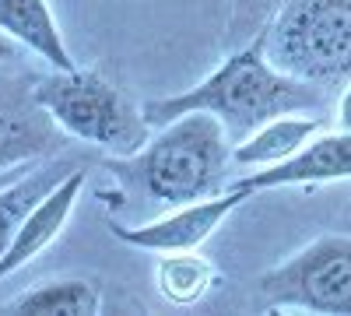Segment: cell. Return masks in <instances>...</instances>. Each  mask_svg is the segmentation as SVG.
<instances>
[{
	"mask_svg": "<svg viewBox=\"0 0 351 316\" xmlns=\"http://www.w3.org/2000/svg\"><path fill=\"white\" fill-rule=\"evenodd\" d=\"M152 127H165L183 112H211L228 130L232 145L246 141L256 127L288 112H324L327 95L309 81H299L271 64L267 56V28H256L253 42L236 49L204 77L197 88L148 99L141 106Z\"/></svg>",
	"mask_w": 351,
	"mask_h": 316,
	"instance_id": "obj_1",
	"label": "cell"
},
{
	"mask_svg": "<svg viewBox=\"0 0 351 316\" xmlns=\"http://www.w3.org/2000/svg\"><path fill=\"white\" fill-rule=\"evenodd\" d=\"M232 137L211 112H183L130 158H109L106 169L169 208L193 204L228 190Z\"/></svg>",
	"mask_w": 351,
	"mask_h": 316,
	"instance_id": "obj_2",
	"label": "cell"
},
{
	"mask_svg": "<svg viewBox=\"0 0 351 316\" xmlns=\"http://www.w3.org/2000/svg\"><path fill=\"white\" fill-rule=\"evenodd\" d=\"M36 99L67 137L102 148L112 158H130L152 141L144 109L92 67L43 74L36 81Z\"/></svg>",
	"mask_w": 351,
	"mask_h": 316,
	"instance_id": "obj_3",
	"label": "cell"
},
{
	"mask_svg": "<svg viewBox=\"0 0 351 316\" xmlns=\"http://www.w3.org/2000/svg\"><path fill=\"white\" fill-rule=\"evenodd\" d=\"M267 56L285 74L334 88L351 81V0H278Z\"/></svg>",
	"mask_w": 351,
	"mask_h": 316,
	"instance_id": "obj_4",
	"label": "cell"
},
{
	"mask_svg": "<svg viewBox=\"0 0 351 316\" xmlns=\"http://www.w3.org/2000/svg\"><path fill=\"white\" fill-rule=\"evenodd\" d=\"M267 309H306L351 316V236L330 232L256 278Z\"/></svg>",
	"mask_w": 351,
	"mask_h": 316,
	"instance_id": "obj_5",
	"label": "cell"
},
{
	"mask_svg": "<svg viewBox=\"0 0 351 316\" xmlns=\"http://www.w3.org/2000/svg\"><path fill=\"white\" fill-rule=\"evenodd\" d=\"M39 74L4 71L0 74V172L60 155L67 134L36 99Z\"/></svg>",
	"mask_w": 351,
	"mask_h": 316,
	"instance_id": "obj_6",
	"label": "cell"
},
{
	"mask_svg": "<svg viewBox=\"0 0 351 316\" xmlns=\"http://www.w3.org/2000/svg\"><path fill=\"white\" fill-rule=\"evenodd\" d=\"M246 200H253L250 190L243 186H228L225 193L215 197H204L193 200V204H180L172 215L155 218L148 225H123L109 218V232L137 250H148V253H183V250H200L208 243L218 228L236 215Z\"/></svg>",
	"mask_w": 351,
	"mask_h": 316,
	"instance_id": "obj_7",
	"label": "cell"
},
{
	"mask_svg": "<svg viewBox=\"0 0 351 316\" xmlns=\"http://www.w3.org/2000/svg\"><path fill=\"white\" fill-rule=\"evenodd\" d=\"M334 180H351V130L316 134L288 162H278L271 169H256L228 186H243L250 193H260V190H274V186H316V183H334Z\"/></svg>",
	"mask_w": 351,
	"mask_h": 316,
	"instance_id": "obj_8",
	"label": "cell"
},
{
	"mask_svg": "<svg viewBox=\"0 0 351 316\" xmlns=\"http://www.w3.org/2000/svg\"><path fill=\"white\" fill-rule=\"evenodd\" d=\"M81 186H84V165L74 169L60 186H53V190L39 200V204L28 211V218L21 221L18 236H14V243H11V250L0 256V281L11 278V274H18L21 267H28L56 236L64 232L67 221H71V211H74V204H77Z\"/></svg>",
	"mask_w": 351,
	"mask_h": 316,
	"instance_id": "obj_9",
	"label": "cell"
},
{
	"mask_svg": "<svg viewBox=\"0 0 351 316\" xmlns=\"http://www.w3.org/2000/svg\"><path fill=\"white\" fill-rule=\"evenodd\" d=\"M0 32L36 53L53 71H74V56L64 42L49 0H0Z\"/></svg>",
	"mask_w": 351,
	"mask_h": 316,
	"instance_id": "obj_10",
	"label": "cell"
},
{
	"mask_svg": "<svg viewBox=\"0 0 351 316\" xmlns=\"http://www.w3.org/2000/svg\"><path fill=\"white\" fill-rule=\"evenodd\" d=\"M84 162H77L71 155H49L43 162H32L18 180H11L4 190H0V256L11 250V243L18 236L21 221L28 218V211H32L53 186H60Z\"/></svg>",
	"mask_w": 351,
	"mask_h": 316,
	"instance_id": "obj_11",
	"label": "cell"
},
{
	"mask_svg": "<svg viewBox=\"0 0 351 316\" xmlns=\"http://www.w3.org/2000/svg\"><path fill=\"white\" fill-rule=\"evenodd\" d=\"M319 130H324V120L309 117V112L306 117H299V112L274 117L232 148V162L239 169H271L278 162H288L291 155H299Z\"/></svg>",
	"mask_w": 351,
	"mask_h": 316,
	"instance_id": "obj_12",
	"label": "cell"
},
{
	"mask_svg": "<svg viewBox=\"0 0 351 316\" xmlns=\"http://www.w3.org/2000/svg\"><path fill=\"white\" fill-rule=\"evenodd\" d=\"M4 313H32V316H99L102 289L84 278L43 281L28 292H18L4 302Z\"/></svg>",
	"mask_w": 351,
	"mask_h": 316,
	"instance_id": "obj_13",
	"label": "cell"
},
{
	"mask_svg": "<svg viewBox=\"0 0 351 316\" xmlns=\"http://www.w3.org/2000/svg\"><path fill=\"white\" fill-rule=\"evenodd\" d=\"M218 284V267L197 250L165 253L155 264V289L169 306H197Z\"/></svg>",
	"mask_w": 351,
	"mask_h": 316,
	"instance_id": "obj_14",
	"label": "cell"
},
{
	"mask_svg": "<svg viewBox=\"0 0 351 316\" xmlns=\"http://www.w3.org/2000/svg\"><path fill=\"white\" fill-rule=\"evenodd\" d=\"M274 8H278V0H239V14H236V25H239L243 18H250V25H253L256 18L271 14Z\"/></svg>",
	"mask_w": 351,
	"mask_h": 316,
	"instance_id": "obj_15",
	"label": "cell"
},
{
	"mask_svg": "<svg viewBox=\"0 0 351 316\" xmlns=\"http://www.w3.org/2000/svg\"><path fill=\"white\" fill-rule=\"evenodd\" d=\"M337 127L341 130H351V81L344 84V92L337 99Z\"/></svg>",
	"mask_w": 351,
	"mask_h": 316,
	"instance_id": "obj_16",
	"label": "cell"
},
{
	"mask_svg": "<svg viewBox=\"0 0 351 316\" xmlns=\"http://www.w3.org/2000/svg\"><path fill=\"white\" fill-rule=\"evenodd\" d=\"M14 56H18V42H14V39H8L4 32H0V64L14 60Z\"/></svg>",
	"mask_w": 351,
	"mask_h": 316,
	"instance_id": "obj_17",
	"label": "cell"
},
{
	"mask_svg": "<svg viewBox=\"0 0 351 316\" xmlns=\"http://www.w3.org/2000/svg\"><path fill=\"white\" fill-rule=\"evenodd\" d=\"M28 165H32V162H28ZM28 165H18V169H8V172H0V190H4V186H8L11 180H18V176H21V172L28 169Z\"/></svg>",
	"mask_w": 351,
	"mask_h": 316,
	"instance_id": "obj_18",
	"label": "cell"
}]
</instances>
